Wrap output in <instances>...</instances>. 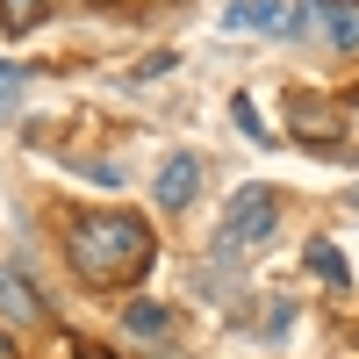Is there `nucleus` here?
Instances as JSON below:
<instances>
[{"label": "nucleus", "instance_id": "1", "mask_svg": "<svg viewBox=\"0 0 359 359\" xmlns=\"http://www.w3.org/2000/svg\"><path fill=\"white\" fill-rule=\"evenodd\" d=\"M65 259H72V273L86 287L123 294V287H137L151 273L158 245L144 230V216H130V208H72L65 216Z\"/></svg>", "mask_w": 359, "mask_h": 359}, {"label": "nucleus", "instance_id": "2", "mask_svg": "<svg viewBox=\"0 0 359 359\" xmlns=\"http://www.w3.org/2000/svg\"><path fill=\"white\" fill-rule=\"evenodd\" d=\"M273 223H280V194L273 187H237L230 194V208H223V230H216V252L223 259H237V252H252V245H266L273 237Z\"/></svg>", "mask_w": 359, "mask_h": 359}, {"label": "nucleus", "instance_id": "3", "mask_svg": "<svg viewBox=\"0 0 359 359\" xmlns=\"http://www.w3.org/2000/svg\"><path fill=\"white\" fill-rule=\"evenodd\" d=\"M194 194H201V158L194 151L165 158L158 165V208H194Z\"/></svg>", "mask_w": 359, "mask_h": 359}, {"label": "nucleus", "instance_id": "4", "mask_svg": "<svg viewBox=\"0 0 359 359\" xmlns=\"http://www.w3.org/2000/svg\"><path fill=\"white\" fill-rule=\"evenodd\" d=\"M287 123H294L302 144H331V137H338V108L316 101V94H294V101H287Z\"/></svg>", "mask_w": 359, "mask_h": 359}, {"label": "nucleus", "instance_id": "5", "mask_svg": "<svg viewBox=\"0 0 359 359\" xmlns=\"http://www.w3.org/2000/svg\"><path fill=\"white\" fill-rule=\"evenodd\" d=\"M0 316L8 323H43V294L29 287L15 266H0Z\"/></svg>", "mask_w": 359, "mask_h": 359}, {"label": "nucleus", "instance_id": "6", "mask_svg": "<svg viewBox=\"0 0 359 359\" xmlns=\"http://www.w3.org/2000/svg\"><path fill=\"white\" fill-rule=\"evenodd\" d=\"M115 316H123V331H130V338H165V331H172V309L151 302V294H130Z\"/></svg>", "mask_w": 359, "mask_h": 359}, {"label": "nucleus", "instance_id": "7", "mask_svg": "<svg viewBox=\"0 0 359 359\" xmlns=\"http://www.w3.org/2000/svg\"><path fill=\"white\" fill-rule=\"evenodd\" d=\"M223 22L230 29H280V8L273 0H223Z\"/></svg>", "mask_w": 359, "mask_h": 359}, {"label": "nucleus", "instance_id": "8", "mask_svg": "<svg viewBox=\"0 0 359 359\" xmlns=\"http://www.w3.org/2000/svg\"><path fill=\"white\" fill-rule=\"evenodd\" d=\"M323 22H331L338 50H359V0H323Z\"/></svg>", "mask_w": 359, "mask_h": 359}, {"label": "nucleus", "instance_id": "9", "mask_svg": "<svg viewBox=\"0 0 359 359\" xmlns=\"http://www.w3.org/2000/svg\"><path fill=\"white\" fill-rule=\"evenodd\" d=\"M50 15V0H0V29H8V36H22V29H36Z\"/></svg>", "mask_w": 359, "mask_h": 359}, {"label": "nucleus", "instance_id": "10", "mask_svg": "<svg viewBox=\"0 0 359 359\" xmlns=\"http://www.w3.org/2000/svg\"><path fill=\"white\" fill-rule=\"evenodd\" d=\"M309 273H316V280H331V287H345V280H352V273H345V259H338V245H323V237L309 245Z\"/></svg>", "mask_w": 359, "mask_h": 359}, {"label": "nucleus", "instance_id": "11", "mask_svg": "<svg viewBox=\"0 0 359 359\" xmlns=\"http://www.w3.org/2000/svg\"><path fill=\"white\" fill-rule=\"evenodd\" d=\"M230 123H237V130H245L252 144H273V137H266V123H259V108H252L245 94H237V101H230Z\"/></svg>", "mask_w": 359, "mask_h": 359}, {"label": "nucleus", "instance_id": "12", "mask_svg": "<svg viewBox=\"0 0 359 359\" xmlns=\"http://www.w3.org/2000/svg\"><path fill=\"white\" fill-rule=\"evenodd\" d=\"M259 309H266V316H259V331H266V338H280L287 323H294V302H259Z\"/></svg>", "mask_w": 359, "mask_h": 359}, {"label": "nucleus", "instance_id": "13", "mask_svg": "<svg viewBox=\"0 0 359 359\" xmlns=\"http://www.w3.org/2000/svg\"><path fill=\"white\" fill-rule=\"evenodd\" d=\"M15 101H22V72L0 65V115H15Z\"/></svg>", "mask_w": 359, "mask_h": 359}, {"label": "nucleus", "instance_id": "14", "mask_svg": "<svg viewBox=\"0 0 359 359\" xmlns=\"http://www.w3.org/2000/svg\"><path fill=\"white\" fill-rule=\"evenodd\" d=\"M0 359H15V338H8V331H0Z\"/></svg>", "mask_w": 359, "mask_h": 359}, {"label": "nucleus", "instance_id": "15", "mask_svg": "<svg viewBox=\"0 0 359 359\" xmlns=\"http://www.w3.org/2000/svg\"><path fill=\"white\" fill-rule=\"evenodd\" d=\"M72 352H79V359H108V352H94V345H72Z\"/></svg>", "mask_w": 359, "mask_h": 359}]
</instances>
